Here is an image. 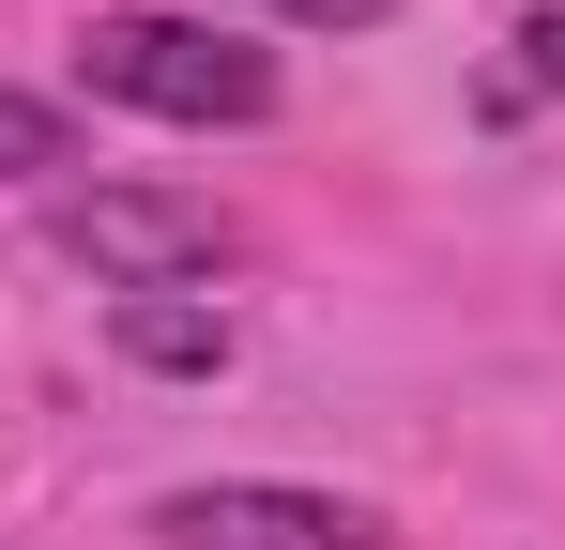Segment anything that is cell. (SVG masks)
Wrapping results in <instances>:
<instances>
[{
  "label": "cell",
  "mask_w": 565,
  "mask_h": 550,
  "mask_svg": "<svg viewBox=\"0 0 565 550\" xmlns=\"http://www.w3.org/2000/svg\"><path fill=\"white\" fill-rule=\"evenodd\" d=\"M77 92L138 107V123H276L290 107L276 46L230 31V15H93L77 31Z\"/></svg>",
  "instance_id": "6da1fadb"
},
{
  "label": "cell",
  "mask_w": 565,
  "mask_h": 550,
  "mask_svg": "<svg viewBox=\"0 0 565 550\" xmlns=\"http://www.w3.org/2000/svg\"><path fill=\"white\" fill-rule=\"evenodd\" d=\"M46 245L93 290H199V275H230V214L184 199V183H62Z\"/></svg>",
  "instance_id": "7a4b0ae2"
},
{
  "label": "cell",
  "mask_w": 565,
  "mask_h": 550,
  "mask_svg": "<svg viewBox=\"0 0 565 550\" xmlns=\"http://www.w3.org/2000/svg\"><path fill=\"white\" fill-rule=\"evenodd\" d=\"M169 550H382V505L352 489H306V474H199L153 505Z\"/></svg>",
  "instance_id": "3957f363"
},
{
  "label": "cell",
  "mask_w": 565,
  "mask_h": 550,
  "mask_svg": "<svg viewBox=\"0 0 565 550\" xmlns=\"http://www.w3.org/2000/svg\"><path fill=\"white\" fill-rule=\"evenodd\" d=\"M107 352L153 367V382H214L230 367V306H199V290H107Z\"/></svg>",
  "instance_id": "277c9868"
},
{
  "label": "cell",
  "mask_w": 565,
  "mask_h": 550,
  "mask_svg": "<svg viewBox=\"0 0 565 550\" xmlns=\"http://www.w3.org/2000/svg\"><path fill=\"white\" fill-rule=\"evenodd\" d=\"M0 169L62 199V169H93V138H77V107H46V92H0Z\"/></svg>",
  "instance_id": "5b68a950"
},
{
  "label": "cell",
  "mask_w": 565,
  "mask_h": 550,
  "mask_svg": "<svg viewBox=\"0 0 565 550\" xmlns=\"http://www.w3.org/2000/svg\"><path fill=\"white\" fill-rule=\"evenodd\" d=\"M260 15H290V31H382L397 0H260Z\"/></svg>",
  "instance_id": "8992f818"
},
{
  "label": "cell",
  "mask_w": 565,
  "mask_h": 550,
  "mask_svg": "<svg viewBox=\"0 0 565 550\" xmlns=\"http://www.w3.org/2000/svg\"><path fill=\"white\" fill-rule=\"evenodd\" d=\"M520 62H535V77L565 92V0H535V15H520Z\"/></svg>",
  "instance_id": "52a82bcc"
}]
</instances>
